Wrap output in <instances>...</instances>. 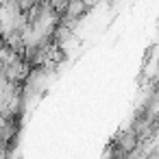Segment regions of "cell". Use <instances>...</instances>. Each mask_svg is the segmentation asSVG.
<instances>
[{
	"instance_id": "obj_1",
	"label": "cell",
	"mask_w": 159,
	"mask_h": 159,
	"mask_svg": "<svg viewBox=\"0 0 159 159\" xmlns=\"http://www.w3.org/2000/svg\"><path fill=\"white\" fill-rule=\"evenodd\" d=\"M118 146H120V150H122L124 155H129V152L137 146V135H135L133 131H129L126 135H122V137L118 139Z\"/></svg>"
}]
</instances>
